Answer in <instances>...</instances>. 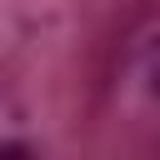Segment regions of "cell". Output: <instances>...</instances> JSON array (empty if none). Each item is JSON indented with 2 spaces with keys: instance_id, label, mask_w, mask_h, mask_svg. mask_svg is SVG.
I'll return each mask as SVG.
<instances>
[{
  "instance_id": "cell-1",
  "label": "cell",
  "mask_w": 160,
  "mask_h": 160,
  "mask_svg": "<svg viewBox=\"0 0 160 160\" xmlns=\"http://www.w3.org/2000/svg\"><path fill=\"white\" fill-rule=\"evenodd\" d=\"M0 160H30L25 145H0Z\"/></svg>"
}]
</instances>
